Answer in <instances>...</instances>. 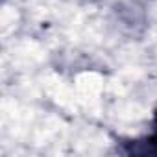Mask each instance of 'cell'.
Returning a JSON list of instances; mask_svg holds the SVG:
<instances>
[{
	"instance_id": "1",
	"label": "cell",
	"mask_w": 157,
	"mask_h": 157,
	"mask_svg": "<svg viewBox=\"0 0 157 157\" xmlns=\"http://www.w3.org/2000/svg\"><path fill=\"white\" fill-rule=\"evenodd\" d=\"M120 151L126 155H157V109L151 118V133L142 139L120 140Z\"/></svg>"
}]
</instances>
